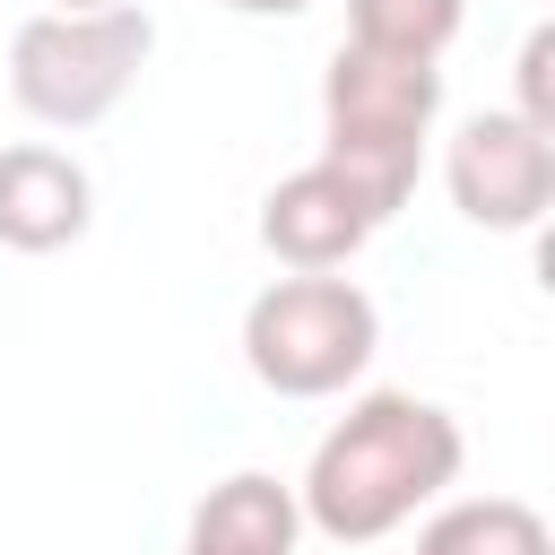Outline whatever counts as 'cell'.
I'll return each mask as SVG.
<instances>
[{"label":"cell","mask_w":555,"mask_h":555,"mask_svg":"<svg viewBox=\"0 0 555 555\" xmlns=\"http://www.w3.org/2000/svg\"><path fill=\"white\" fill-rule=\"evenodd\" d=\"M468 0H347V43L382 61H442Z\"/></svg>","instance_id":"30bf717a"},{"label":"cell","mask_w":555,"mask_h":555,"mask_svg":"<svg viewBox=\"0 0 555 555\" xmlns=\"http://www.w3.org/2000/svg\"><path fill=\"white\" fill-rule=\"evenodd\" d=\"M416 555H555V538L520 494H460L416 529Z\"/></svg>","instance_id":"9c48e42d"},{"label":"cell","mask_w":555,"mask_h":555,"mask_svg":"<svg viewBox=\"0 0 555 555\" xmlns=\"http://www.w3.org/2000/svg\"><path fill=\"white\" fill-rule=\"evenodd\" d=\"M442 182H451V208L486 234H529L555 199V139L529 130L520 113H477L451 130L442 147Z\"/></svg>","instance_id":"5b68a950"},{"label":"cell","mask_w":555,"mask_h":555,"mask_svg":"<svg viewBox=\"0 0 555 555\" xmlns=\"http://www.w3.org/2000/svg\"><path fill=\"white\" fill-rule=\"evenodd\" d=\"M52 9H113V0H52Z\"/></svg>","instance_id":"4fadbf2b"},{"label":"cell","mask_w":555,"mask_h":555,"mask_svg":"<svg viewBox=\"0 0 555 555\" xmlns=\"http://www.w3.org/2000/svg\"><path fill=\"white\" fill-rule=\"evenodd\" d=\"M182 555H208V546H182Z\"/></svg>","instance_id":"5bb4252c"},{"label":"cell","mask_w":555,"mask_h":555,"mask_svg":"<svg viewBox=\"0 0 555 555\" xmlns=\"http://www.w3.org/2000/svg\"><path fill=\"white\" fill-rule=\"evenodd\" d=\"M512 113L555 139V26H529V43H520V104Z\"/></svg>","instance_id":"8fae6325"},{"label":"cell","mask_w":555,"mask_h":555,"mask_svg":"<svg viewBox=\"0 0 555 555\" xmlns=\"http://www.w3.org/2000/svg\"><path fill=\"white\" fill-rule=\"evenodd\" d=\"M373 347H382V312L338 269L269 278L251 295V312H243V364L278 399H330V390H347L373 364Z\"/></svg>","instance_id":"277c9868"},{"label":"cell","mask_w":555,"mask_h":555,"mask_svg":"<svg viewBox=\"0 0 555 555\" xmlns=\"http://www.w3.org/2000/svg\"><path fill=\"white\" fill-rule=\"evenodd\" d=\"M460 460H468V434L451 408H434L416 390H364L321 434V451L295 486V512L338 546H373V538L408 529L425 503H442Z\"/></svg>","instance_id":"6da1fadb"},{"label":"cell","mask_w":555,"mask_h":555,"mask_svg":"<svg viewBox=\"0 0 555 555\" xmlns=\"http://www.w3.org/2000/svg\"><path fill=\"white\" fill-rule=\"evenodd\" d=\"M295 486L269 477V468H234L217 477L199 503H191V538L182 546H208V555H295Z\"/></svg>","instance_id":"ba28073f"},{"label":"cell","mask_w":555,"mask_h":555,"mask_svg":"<svg viewBox=\"0 0 555 555\" xmlns=\"http://www.w3.org/2000/svg\"><path fill=\"white\" fill-rule=\"evenodd\" d=\"M147 52H156V17L139 0H113V9H35L9 35V95L43 130H87V121H104L139 87Z\"/></svg>","instance_id":"3957f363"},{"label":"cell","mask_w":555,"mask_h":555,"mask_svg":"<svg viewBox=\"0 0 555 555\" xmlns=\"http://www.w3.org/2000/svg\"><path fill=\"white\" fill-rule=\"evenodd\" d=\"M442 113V69L434 61H382L338 43L330 78H321V165L373 208V225H390L425 173V139Z\"/></svg>","instance_id":"7a4b0ae2"},{"label":"cell","mask_w":555,"mask_h":555,"mask_svg":"<svg viewBox=\"0 0 555 555\" xmlns=\"http://www.w3.org/2000/svg\"><path fill=\"white\" fill-rule=\"evenodd\" d=\"M95 217V182L69 147H0V243L9 251H69Z\"/></svg>","instance_id":"52a82bcc"},{"label":"cell","mask_w":555,"mask_h":555,"mask_svg":"<svg viewBox=\"0 0 555 555\" xmlns=\"http://www.w3.org/2000/svg\"><path fill=\"white\" fill-rule=\"evenodd\" d=\"M382 225H373V208L312 156V165H295L269 199H260V243H269V260H286V269H347L364 243H373Z\"/></svg>","instance_id":"8992f818"},{"label":"cell","mask_w":555,"mask_h":555,"mask_svg":"<svg viewBox=\"0 0 555 555\" xmlns=\"http://www.w3.org/2000/svg\"><path fill=\"white\" fill-rule=\"evenodd\" d=\"M225 9H243V17H304L312 0H225Z\"/></svg>","instance_id":"7c38bea8"}]
</instances>
